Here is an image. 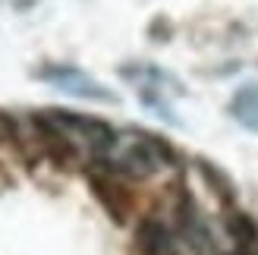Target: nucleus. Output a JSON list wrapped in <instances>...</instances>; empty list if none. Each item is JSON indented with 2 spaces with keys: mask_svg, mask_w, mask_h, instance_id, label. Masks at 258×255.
<instances>
[{
  "mask_svg": "<svg viewBox=\"0 0 258 255\" xmlns=\"http://www.w3.org/2000/svg\"><path fill=\"white\" fill-rule=\"evenodd\" d=\"M230 117H233L239 126H246V130L258 133V82H246V85H239L233 98H230Z\"/></svg>",
  "mask_w": 258,
  "mask_h": 255,
  "instance_id": "10",
  "label": "nucleus"
},
{
  "mask_svg": "<svg viewBox=\"0 0 258 255\" xmlns=\"http://www.w3.org/2000/svg\"><path fill=\"white\" fill-rule=\"evenodd\" d=\"M44 110H47V117L54 120L57 130H63L67 136H79L95 155L110 151L120 139L117 130L101 117H88V113H76V110H67V107H44Z\"/></svg>",
  "mask_w": 258,
  "mask_h": 255,
  "instance_id": "3",
  "label": "nucleus"
},
{
  "mask_svg": "<svg viewBox=\"0 0 258 255\" xmlns=\"http://www.w3.org/2000/svg\"><path fill=\"white\" fill-rule=\"evenodd\" d=\"M173 218H176V230H179V236H183L199 255L214 252L211 227L205 224L202 211H199V205H196V199H192L186 189H176V199H173Z\"/></svg>",
  "mask_w": 258,
  "mask_h": 255,
  "instance_id": "4",
  "label": "nucleus"
},
{
  "mask_svg": "<svg viewBox=\"0 0 258 255\" xmlns=\"http://www.w3.org/2000/svg\"><path fill=\"white\" fill-rule=\"evenodd\" d=\"M117 76L133 82L136 88H158V92H170V95H186V85L179 82V76L167 73L158 63H148V60H126L117 67Z\"/></svg>",
  "mask_w": 258,
  "mask_h": 255,
  "instance_id": "5",
  "label": "nucleus"
},
{
  "mask_svg": "<svg viewBox=\"0 0 258 255\" xmlns=\"http://www.w3.org/2000/svg\"><path fill=\"white\" fill-rule=\"evenodd\" d=\"M32 76H35V79H41V82H50L54 88H60L63 95L82 98V101H98V104H120L117 92H110L107 85H101L88 73H82L76 63L47 60V63H41V67H35Z\"/></svg>",
  "mask_w": 258,
  "mask_h": 255,
  "instance_id": "1",
  "label": "nucleus"
},
{
  "mask_svg": "<svg viewBox=\"0 0 258 255\" xmlns=\"http://www.w3.org/2000/svg\"><path fill=\"white\" fill-rule=\"evenodd\" d=\"M85 176H88V189H92V196L101 202V208L110 214L113 224L123 227L129 221V211H133V205H136L129 186L123 183V176L110 167L107 158H98L92 167L85 170Z\"/></svg>",
  "mask_w": 258,
  "mask_h": 255,
  "instance_id": "2",
  "label": "nucleus"
},
{
  "mask_svg": "<svg viewBox=\"0 0 258 255\" xmlns=\"http://www.w3.org/2000/svg\"><path fill=\"white\" fill-rule=\"evenodd\" d=\"M145 32H148V41H154V44H167V41L173 38V22L158 13V16L148 22V29H145Z\"/></svg>",
  "mask_w": 258,
  "mask_h": 255,
  "instance_id": "13",
  "label": "nucleus"
},
{
  "mask_svg": "<svg viewBox=\"0 0 258 255\" xmlns=\"http://www.w3.org/2000/svg\"><path fill=\"white\" fill-rule=\"evenodd\" d=\"M107 161H110V158H107ZM110 167L117 170L123 180H148L151 173H158V170H161V161L154 158L151 151L136 139V142L129 145L117 161H110Z\"/></svg>",
  "mask_w": 258,
  "mask_h": 255,
  "instance_id": "7",
  "label": "nucleus"
},
{
  "mask_svg": "<svg viewBox=\"0 0 258 255\" xmlns=\"http://www.w3.org/2000/svg\"><path fill=\"white\" fill-rule=\"evenodd\" d=\"M136 95H139V101L145 104L158 120H164V123H170V126H179V117L173 113V107L167 104V98H164V92H158V88H136Z\"/></svg>",
  "mask_w": 258,
  "mask_h": 255,
  "instance_id": "12",
  "label": "nucleus"
},
{
  "mask_svg": "<svg viewBox=\"0 0 258 255\" xmlns=\"http://www.w3.org/2000/svg\"><path fill=\"white\" fill-rule=\"evenodd\" d=\"M196 170H199V176L205 183H208V189L214 193V199L221 202L224 208H236V186H233V180L227 176V170H221L214 161H208V158H196Z\"/></svg>",
  "mask_w": 258,
  "mask_h": 255,
  "instance_id": "9",
  "label": "nucleus"
},
{
  "mask_svg": "<svg viewBox=\"0 0 258 255\" xmlns=\"http://www.w3.org/2000/svg\"><path fill=\"white\" fill-rule=\"evenodd\" d=\"M0 133H4L7 139H13V142H16V139H19V123L13 120L7 110H0Z\"/></svg>",
  "mask_w": 258,
  "mask_h": 255,
  "instance_id": "14",
  "label": "nucleus"
},
{
  "mask_svg": "<svg viewBox=\"0 0 258 255\" xmlns=\"http://www.w3.org/2000/svg\"><path fill=\"white\" fill-rule=\"evenodd\" d=\"M224 255H242V252H236V249H233V252H224Z\"/></svg>",
  "mask_w": 258,
  "mask_h": 255,
  "instance_id": "15",
  "label": "nucleus"
},
{
  "mask_svg": "<svg viewBox=\"0 0 258 255\" xmlns=\"http://www.w3.org/2000/svg\"><path fill=\"white\" fill-rule=\"evenodd\" d=\"M133 249H136V255H173V236H170V230H167V224L161 218L145 214V218L136 224Z\"/></svg>",
  "mask_w": 258,
  "mask_h": 255,
  "instance_id": "6",
  "label": "nucleus"
},
{
  "mask_svg": "<svg viewBox=\"0 0 258 255\" xmlns=\"http://www.w3.org/2000/svg\"><path fill=\"white\" fill-rule=\"evenodd\" d=\"M224 230L227 236L233 239V246L236 252L242 255H258V224L249 211H242V208H227L224 214Z\"/></svg>",
  "mask_w": 258,
  "mask_h": 255,
  "instance_id": "8",
  "label": "nucleus"
},
{
  "mask_svg": "<svg viewBox=\"0 0 258 255\" xmlns=\"http://www.w3.org/2000/svg\"><path fill=\"white\" fill-rule=\"evenodd\" d=\"M129 133H133V136L139 139V142H142V145H145V148L151 151L154 158L161 161V167H176V164H179V151H176L170 142H167L164 136L151 133V130H139V126H133Z\"/></svg>",
  "mask_w": 258,
  "mask_h": 255,
  "instance_id": "11",
  "label": "nucleus"
}]
</instances>
